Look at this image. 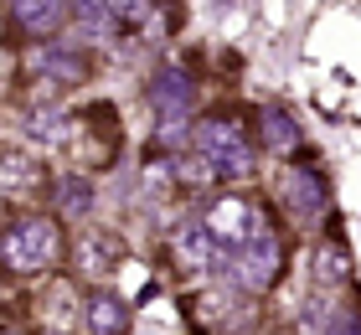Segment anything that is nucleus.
<instances>
[{"label":"nucleus","instance_id":"obj_1","mask_svg":"<svg viewBox=\"0 0 361 335\" xmlns=\"http://www.w3.org/2000/svg\"><path fill=\"white\" fill-rule=\"evenodd\" d=\"M212 274H217L227 289H238V294H264L269 284L284 274V243H279L274 227H264V232H253V238L238 243V248H217Z\"/></svg>","mask_w":361,"mask_h":335},{"label":"nucleus","instance_id":"obj_2","mask_svg":"<svg viewBox=\"0 0 361 335\" xmlns=\"http://www.w3.org/2000/svg\"><path fill=\"white\" fill-rule=\"evenodd\" d=\"M191 145H196L202 165L217 181H248L253 165H258V150L248 140V129H243L233 114H212V119H202L196 134H191Z\"/></svg>","mask_w":361,"mask_h":335},{"label":"nucleus","instance_id":"obj_3","mask_svg":"<svg viewBox=\"0 0 361 335\" xmlns=\"http://www.w3.org/2000/svg\"><path fill=\"white\" fill-rule=\"evenodd\" d=\"M62 258V227L52 217H26V222H16L6 232V243H0V263L11 268V274H42V268H52Z\"/></svg>","mask_w":361,"mask_h":335},{"label":"nucleus","instance_id":"obj_4","mask_svg":"<svg viewBox=\"0 0 361 335\" xmlns=\"http://www.w3.org/2000/svg\"><path fill=\"white\" fill-rule=\"evenodd\" d=\"M279 201H284V212H294V222L315 227L331 217V181L315 165H289L279 181Z\"/></svg>","mask_w":361,"mask_h":335},{"label":"nucleus","instance_id":"obj_5","mask_svg":"<svg viewBox=\"0 0 361 335\" xmlns=\"http://www.w3.org/2000/svg\"><path fill=\"white\" fill-rule=\"evenodd\" d=\"M202 222H207V232H212V243H217V248H238V243H248L253 232L274 227L269 217L258 212L253 201H243V196H222V201H212Z\"/></svg>","mask_w":361,"mask_h":335},{"label":"nucleus","instance_id":"obj_6","mask_svg":"<svg viewBox=\"0 0 361 335\" xmlns=\"http://www.w3.org/2000/svg\"><path fill=\"white\" fill-rule=\"evenodd\" d=\"M26 67L42 83H52V88H78V83H88V73H93L88 52H83V47H73V42H42V47H31Z\"/></svg>","mask_w":361,"mask_h":335},{"label":"nucleus","instance_id":"obj_7","mask_svg":"<svg viewBox=\"0 0 361 335\" xmlns=\"http://www.w3.org/2000/svg\"><path fill=\"white\" fill-rule=\"evenodd\" d=\"M150 109L160 114V119H191L196 109V78L186 73V67H160V73L150 78Z\"/></svg>","mask_w":361,"mask_h":335},{"label":"nucleus","instance_id":"obj_8","mask_svg":"<svg viewBox=\"0 0 361 335\" xmlns=\"http://www.w3.org/2000/svg\"><path fill=\"white\" fill-rule=\"evenodd\" d=\"M11 21H16V31L47 42L73 21V0H11Z\"/></svg>","mask_w":361,"mask_h":335},{"label":"nucleus","instance_id":"obj_9","mask_svg":"<svg viewBox=\"0 0 361 335\" xmlns=\"http://www.w3.org/2000/svg\"><path fill=\"white\" fill-rule=\"evenodd\" d=\"M171 258L186 268V274H196V268H212V258H217V243H212V232L202 217H191V222H180L171 232Z\"/></svg>","mask_w":361,"mask_h":335},{"label":"nucleus","instance_id":"obj_10","mask_svg":"<svg viewBox=\"0 0 361 335\" xmlns=\"http://www.w3.org/2000/svg\"><path fill=\"white\" fill-rule=\"evenodd\" d=\"M83 330L88 335H129V305L114 289H93L83 299Z\"/></svg>","mask_w":361,"mask_h":335},{"label":"nucleus","instance_id":"obj_11","mask_svg":"<svg viewBox=\"0 0 361 335\" xmlns=\"http://www.w3.org/2000/svg\"><path fill=\"white\" fill-rule=\"evenodd\" d=\"M258 140H264V150H274V155H294V150L305 145V129L294 124L289 109L264 104V109H258Z\"/></svg>","mask_w":361,"mask_h":335},{"label":"nucleus","instance_id":"obj_12","mask_svg":"<svg viewBox=\"0 0 361 335\" xmlns=\"http://www.w3.org/2000/svg\"><path fill=\"white\" fill-rule=\"evenodd\" d=\"M73 21L83 26V37H98V42L119 37V21H114L109 0H73Z\"/></svg>","mask_w":361,"mask_h":335},{"label":"nucleus","instance_id":"obj_13","mask_svg":"<svg viewBox=\"0 0 361 335\" xmlns=\"http://www.w3.org/2000/svg\"><path fill=\"white\" fill-rule=\"evenodd\" d=\"M52 196H57V212H68V217L93 212V181H83V176H57Z\"/></svg>","mask_w":361,"mask_h":335},{"label":"nucleus","instance_id":"obj_14","mask_svg":"<svg viewBox=\"0 0 361 335\" xmlns=\"http://www.w3.org/2000/svg\"><path fill=\"white\" fill-rule=\"evenodd\" d=\"M26 134H31L37 145H57V140H68V114H62L57 104L31 109V114H26Z\"/></svg>","mask_w":361,"mask_h":335},{"label":"nucleus","instance_id":"obj_15","mask_svg":"<svg viewBox=\"0 0 361 335\" xmlns=\"http://www.w3.org/2000/svg\"><path fill=\"white\" fill-rule=\"evenodd\" d=\"M114 21H119V31H145L160 16V0H109Z\"/></svg>","mask_w":361,"mask_h":335},{"label":"nucleus","instance_id":"obj_16","mask_svg":"<svg viewBox=\"0 0 361 335\" xmlns=\"http://www.w3.org/2000/svg\"><path fill=\"white\" fill-rule=\"evenodd\" d=\"M336 315H341V299H336V294H315V299L305 305V315H300V335H325Z\"/></svg>","mask_w":361,"mask_h":335},{"label":"nucleus","instance_id":"obj_17","mask_svg":"<svg viewBox=\"0 0 361 335\" xmlns=\"http://www.w3.org/2000/svg\"><path fill=\"white\" fill-rule=\"evenodd\" d=\"M315 268H320L325 284H346V274H351V253H346L341 243H325L320 258H315Z\"/></svg>","mask_w":361,"mask_h":335},{"label":"nucleus","instance_id":"obj_18","mask_svg":"<svg viewBox=\"0 0 361 335\" xmlns=\"http://www.w3.org/2000/svg\"><path fill=\"white\" fill-rule=\"evenodd\" d=\"M83 253H88V258H83L88 274H109V268L119 263V243H114V238H88Z\"/></svg>","mask_w":361,"mask_h":335},{"label":"nucleus","instance_id":"obj_19","mask_svg":"<svg viewBox=\"0 0 361 335\" xmlns=\"http://www.w3.org/2000/svg\"><path fill=\"white\" fill-rule=\"evenodd\" d=\"M191 134H196L191 119H160V145H166V150H186Z\"/></svg>","mask_w":361,"mask_h":335},{"label":"nucleus","instance_id":"obj_20","mask_svg":"<svg viewBox=\"0 0 361 335\" xmlns=\"http://www.w3.org/2000/svg\"><path fill=\"white\" fill-rule=\"evenodd\" d=\"M325 335H361V310H346V305H341V315L331 320V330H325Z\"/></svg>","mask_w":361,"mask_h":335}]
</instances>
